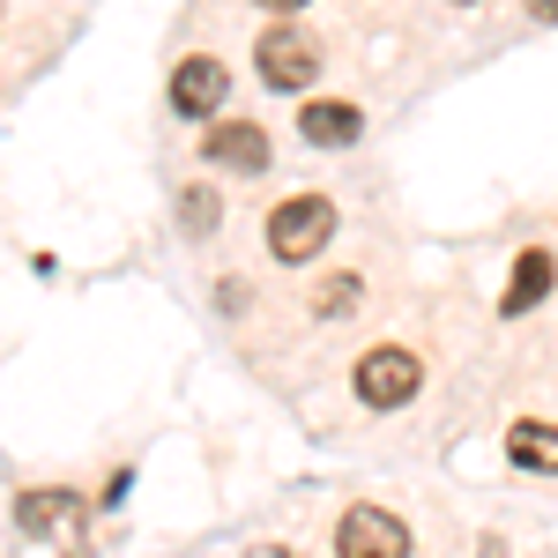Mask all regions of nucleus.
Wrapping results in <instances>:
<instances>
[{"label": "nucleus", "mask_w": 558, "mask_h": 558, "mask_svg": "<svg viewBox=\"0 0 558 558\" xmlns=\"http://www.w3.org/2000/svg\"><path fill=\"white\" fill-rule=\"evenodd\" d=\"M336 239V202H320V194H291V202H276L268 216V254L276 260H313L320 246Z\"/></svg>", "instance_id": "f257e3e1"}, {"label": "nucleus", "mask_w": 558, "mask_h": 558, "mask_svg": "<svg viewBox=\"0 0 558 558\" xmlns=\"http://www.w3.org/2000/svg\"><path fill=\"white\" fill-rule=\"evenodd\" d=\"M254 68L268 89H305L313 75H320V45H313V31L305 23H268L254 45Z\"/></svg>", "instance_id": "f03ea898"}, {"label": "nucleus", "mask_w": 558, "mask_h": 558, "mask_svg": "<svg viewBox=\"0 0 558 558\" xmlns=\"http://www.w3.org/2000/svg\"><path fill=\"white\" fill-rule=\"evenodd\" d=\"M417 387H425V365L402 343H380L357 357V402H373V410H402Z\"/></svg>", "instance_id": "7ed1b4c3"}, {"label": "nucleus", "mask_w": 558, "mask_h": 558, "mask_svg": "<svg viewBox=\"0 0 558 558\" xmlns=\"http://www.w3.org/2000/svg\"><path fill=\"white\" fill-rule=\"evenodd\" d=\"M336 558H410V529L387 507H350L336 529Z\"/></svg>", "instance_id": "20e7f679"}, {"label": "nucleus", "mask_w": 558, "mask_h": 558, "mask_svg": "<svg viewBox=\"0 0 558 558\" xmlns=\"http://www.w3.org/2000/svg\"><path fill=\"white\" fill-rule=\"evenodd\" d=\"M223 89H231V68L209 60V52H186L172 75V105L186 120H216V105H223Z\"/></svg>", "instance_id": "39448f33"}, {"label": "nucleus", "mask_w": 558, "mask_h": 558, "mask_svg": "<svg viewBox=\"0 0 558 558\" xmlns=\"http://www.w3.org/2000/svg\"><path fill=\"white\" fill-rule=\"evenodd\" d=\"M202 149H209V165H223V172H268V134L254 120H216Z\"/></svg>", "instance_id": "423d86ee"}, {"label": "nucleus", "mask_w": 558, "mask_h": 558, "mask_svg": "<svg viewBox=\"0 0 558 558\" xmlns=\"http://www.w3.org/2000/svg\"><path fill=\"white\" fill-rule=\"evenodd\" d=\"M15 521H23V536H60V544H68V536L83 529V507H75L68 492H23V499H15Z\"/></svg>", "instance_id": "0eeeda50"}, {"label": "nucleus", "mask_w": 558, "mask_h": 558, "mask_svg": "<svg viewBox=\"0 0 558 558\" xmlns=\"http://www.w3.org/2000/svg\"><path fill=\"white\" fill-rule=\"evenodd\" d=\"M357 128H365V112H357V105H336V97H320V105L299 112V134L313 142V149H350Z\"/></svg>", "instance_id": "6e6552de"}, {"label": "nucleus", "mask_w": 558, "mask_h": 558, "mask_svg": "<svg viewBox=\"0 0 558 558\" xmlns=\"http://www.w3.org/2000/svg\"><path fill=\"white\" fill-rule=\"evenodd\" d=\"M507 462H514V470L558 476V425H544V417H521V425H507Z\"/></svg>", "instance_id": "1a4fd4ad"}, {"label": "nucleus", "mask_w": 558, "mask_h": 558, "mask_svg": "<svg viewBox=\"0 0 558 558\" xmlns=\"http://www.w3.org/2000/svg\"><path fill=\"white\" fill-rule=\"evenodd\" d=\"M544 291H551V254H544V246H529V254L514 260V283H507L499 313L521 320V313H536V305H544Z\"/></svg>", "instance_id": "9d476101"}, {"label": "nucleus", "mask_w": 558, "mask_h": 558, "mask_svg": "<svg viewBox=\"0 0 558 558\" xmlns=\"http://www.w3.org/2000/svg\"><path fill=\"white\" fill-rule=\"evenodd\" d=\"M179 216H186L194 231H209V223H216V194H202V186H194V194L179 202Z\"/></svg>", "instance_id": "9b49d317"}, {"label": "nucleus", "mask_w": 558, "mask_h": 558, "mask_svg": "<svg viewBox=\"0 0 558 558\" xmlns=\"http://www.w3.org/2000/svg\"><path fill=\"white\" fill-rule=\"evenodd\" d=\"M350 299H357V276H336V283L320 291V313L336 320V313H350Z\"/></svg>", "instance_id": "f8f14e48"}, {"label": "nucleus", "mask_w": 558, "mask_h": 558, "mask_svg": "<svg viewBox=\"0 0 558 558\" xmlns=\"http://www.w3.org/2000/svg\"><path fill=\"white\" fill-rule=\"evenodd\" d=\"M246 558H299V551H291V544H254Z\"/></svg>", "instance_id": "ddd939ff"}]
</instances>
